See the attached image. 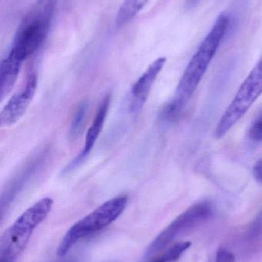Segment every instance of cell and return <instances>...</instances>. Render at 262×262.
Returning <instances> with one entry per match:
<instances>
[{"mask_svg": "<svg viewBox=\"0 0 262 262\" xmlns=\"http://www.w3.org/2000/svg\"><path fill=\"white\" fill-rule=\"evenodd\" d=\"M231 21L232 19L226 13L221 14L218 17L213 27L185 69L175 97L163 111V119L171 120L178 116L189 102L226 38Z\"/></svg>", "mask_w": 262, "mask_h": 262, "instance_id": "cell-1", "label": "cell"}, {"mask_svg": "<svg viewBox=\"0 0 262 262\" xmlns=\"http://www.w3.org/2000/svg\"><path fill=\"white\" fill-rule=\"evenodd\" d=\"M59 0H37L22 20L9 55L22 63L33 55L47 37Z\"/></svg>", "mask_w": 262, "mask_h": 262, "instance_id": "cell-2", "label": "cell"}, {"mask_svg": "<svg viewBox=\"0 0 262 262\" xmlns=\"http://www.w3.org/2000/svg\"><path fill=\"white\" fill-rule=\"evenodd\" d=\"M50 197H44L26 209L2 235L0 262H15L30 239L34 230L41 224L53 206Z\"/></svg>", "mask_w": 262, "mask_h": 262, "instance_id": "cell-3", "label": "cell"}, {"mask_svg": "<svg viewBox=\"0 0 262 262\" xmlns=\"http://www.w3.org/2000/svg\"><path fill=\"white\" fill-rule=\"evenodd\" d=\"M127 203L128 197L126 195L114 197L77 222L62 239L57 251L58 256H64L79 240L113 223L124 212Z\"/></svg>", "mask_w": 262, "mask_h": 262, "instance_id": "cell-4", "label": "cell"}, {"mask_svg": "<svg viewBox=\"0 0 262 262\" xmlns=\"http://www.w3.org/2000/svg\"><path fill=\"white\" fill-rule=\"evenodd\" d=\"M262 94V56L243 81L235 98L225 111L215 130V136L226 135L247 113Z\"/></svg>", "mask_w": 262, "mask_h": 262, "instance_id": "cell-5", "label": "cell"}, {"mask_svg": "<svg viewBox=\"0 0 262 262\" xmlns=\"http://www.w3.org/2000/svg\"><path fill=\"white\" fill-rule=\"evenodd\" d=\"M213 214V207L211 203L201 201L185 211L168 226L146 249L145 259H149L153 255L160 253L163 249L183 236L194 228L207 221Z\"/></svg>", "mask_w": 262, "mask_h": 262, "instance_id": "cell-6", "label": "cell"}, {"mask_svg": "<svg viewBox=\"0 0 262 262\" xmlns=\"http://www.w3.org/2000/svg\"><path fill=\"white\" fill-rule=\"evenodd\" d=\"M38 85L35 73L28 76L23 87L12 95L0 113V125L2 127H11L16 124L27 112L32 103Z\"/></svg>", "mask_w": 262, "mask_h": 262, "instance_id": "cell-7", "label": "cell"}, {"mask_svg": "<svg viewBox=\"0 0 262 262\" xmlns=\"http://www.w3.org/2000/svg\"><path fill=\"white\" fill-rule=\"evenodd\" d=\"M166 63V58L164 57L155 60L132 88L129 101V110L132 115H138L143 110L152 88Z\"/></svg>", "mask_w": 262, "mask_h": 262, "instance_id": "cell-8", "label": "cell"}, {"mask_svg": "<svg viewBox=\"0 0 262 262\" xmlns=\"http://www.w3.org/2000/svg\"><path fill=\"white\" fill-rule=\"evenodd\" d=\"M111 97L108 95L103 98L95 114V118L92 125L89 127V130L86 134V140H85L84 146L83 150L79 152L78 156L75 157V159L72 160L66 167L63 169V175H66L69 172L76 169L80 166L85 160H86L91 151L93 149L102 130H103V126H104L105 121L107 117L108 112H109V106H110Z\"/></svg>", "mask_w": 262, "mask_h": 262, "instance_id": "cell-9", "label": "cell"}, {"mask_svg": "<svg viewBox=\"0 0 262 262\" xmlns=\"http://www.w3.org/2000/svg\"><path fill=\"white\" fill-rule=\"evenodd\" d=\"M23 63L8 55L0 64V96L1 101L10 94L19 75Z\"/></svg>", "mask_w": 262, "mask_h": 262, "instance_id": "cell-10", "label": "cell"}, {"mask_svg": "<svg viewBox=\"0 0 262 262\" xmlns=\"http://www.w3.org/2000/svg\"><path fill=\"white\" fill-rule=\"evenodd\" d=\"M149 0H125L118 9L115 24L118 28L130 23L144 8Z\"/></svg>", "mask_w": 262, "mask_h": 262, "instance_id": "cell-11", "label": "cell"}, {"mask_svg": "<svg viewBox=\"0 0 262 262\" xmlns=\"http://www.w3.org/2000/svg\"><path fill=\"white\" fill-rule=\"evenodd\" d=\"M190 242H179L175 243L170 248L162 252L156 257L149 258L147 262H175L178 261L182 255L190 248Z\"/></svg>", "mask_w": 262, "mask_h": 262, "instance_id": "cell-12", "label": "cell"}, {"mask_svg": "<svg viewBox=\"0 0 262 262\" xmlns=\"http://www.w3.org/2000/svg\"><path fill=\"white\" fill-rule=\"evenodd\" d=\"M88 108H89V104L86 101H84L78 106V109L75 112L70 127V137L72 139L78 138L83 131Z\"/></svg>", "mask_w": 262, "mask_h": 262, "instance_id": "cell-13", "label": "cell"}, {"mask_svg": "<svg viewBox=\"0 0 262 262\" xmlns=\"http://www.w3.org/2000/svg\"><path fill=\"white\" fill-rule=\"evenodd\" d=\"M262 235V212L257 217L247 232V239L255 241L258 239Z\"/></svg>", "mask_w": 262, "mask_h": 262, "instance_id": "cell-14", "label": "cell"}, {"mask_svg": "<svg viewBox=\"0 0 262 262\" xmlns=\"http://www.w3.org/2000/svg\"><path fill=\"white\" fill-rule=\"evenodd\" d=\"M250 137L255 141H262V118L252 126L250 130Z\"/></svg>", "mask_w": 262, "mask_h": 262, "instance_id": "cell-15", "label": "cell"}, {"mask_svg": "<svg viewBox=\"0 0 262 262\" xmlns=\"http://www.w3.org/2000/svg\"><path fill=\"white\" fill-rule=\"evenodd\" d=\"M215 262H236L232 252L226 249H219L217 252Z\"/></svg>", "mask_w": 262, "mask_h": 262, "instance_id": "cell-16", "label": "cell"}, {"mask_svg": "<svg viewBox=\"0 0 262 262\" xmlns=\"http://www.w3.org/2000/svg\"><path fill=\"white\" fill-rule=\"evenodd\" d=\"M253 176L257 181L262 183V158L260 159L254 166Z\"/></svg>", "mask_w": 262, "mask_h": 262, "instance_id": "cell-17", "label": "cell"}, {"mask_svg": "<svg viewBox=\"0 0 262 262\" xmlns=\"http://www.w3.org/2000/svg\"><path fill=\"white\" fill-rule=\"evenodd\" d=\"M198 2H199V0H188V5H189V7H193Z\"/></svg>", "mask_w": 262, "mask_h": 262, "instance_id": "cell-18", "label": "cell"}, {"mask_svg": "<svg viewBox=\"0 0 262 262\" xmlns=\"http://www.w3.org/2000/svg\"><path fill=\"white\" fill-rule=\"evenodd\" d=\"M58 262H76V261H75V259H73V258H69V259H65Z\"/></svg>", "mask_w": 262, "mask_h": 262, "instance_id": "cell-19", "label": "cell"}]
</instances>
